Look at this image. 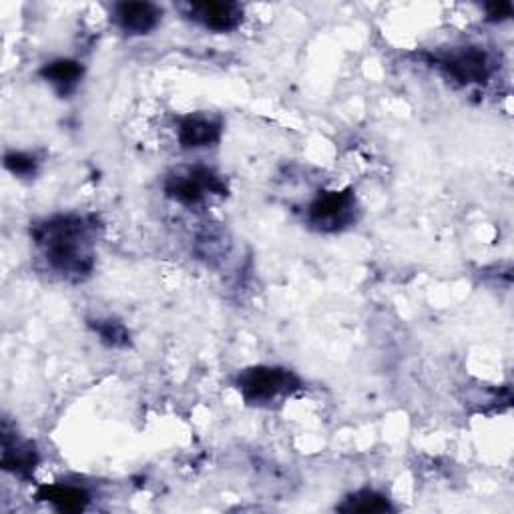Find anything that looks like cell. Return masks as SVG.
<instances>
[{
    "label": "cell",
    "mask_w": 514,
    "mask_h": 514,
    "mask_svg": "<svg viewBox=\"0 0 514 514\" xmlns=\"http://www.w3.org/2000/svg\"><path fill=\"white\" fill-rule=\"evenodd\" d=\"M95 223L79 215H57L33 229L35 243L43 249L49 266L71 280H81L93 270Z\"/></svg>",
    "instance_id": "1"
},
{
    "label": "cell",
    "mask_w": 514,
    "mask_h": 514,
    "mask_svg": "<svg viewBox=\"0 0 514 514\" xmlns=\"http://www.w3.org/2000/svg\"><path fill=\"white\" fill-rule=\"evenodd\" d=\"M300 378L280 366H253L237 376V388L247 404L270 406L300 390Z\"/></svg>",
    "instance_id": "2"
},
{
    "label": "cell",
    "mask_w": 514,
    "mask_h": 514,
    "mask_svg": "<svg viewBox=\"0 0 514 514\" xmlns=\"http://www.w3.org/2000/svg\"><path fill=\"white\" fill-rule=\"evenodd\" d=\"M354 213L356 195L352 189L328 191L312 201L308 209V219L314 227L322 231H340L354 221Z\"/></svg>",
    "instance_id": "3"
},
{
    "label": "cell",
    "mask_w": 514,
    "mask_h": 514,
    "mask_svg": "<svg viewBox=\"0 0 514 514\" xmlns=\"http://www.w3.org/2000/svg\"><path fill=\"white\" fill-rule=\"evenodd\" d=\"M205 191H211L217 195L227 193L223 179L207 167H195L183 175L179 173L165 181V193L183 205L201 203L205 197Z\"/></svg>",
    "instance_id": "4"
},
{
    "label": "cell",
    "mask_w": 514,
    "mask_h": 514,
    "mask_svg": "<svg viewBox=\"0 0 514 514\" xmlns=\"http://www.w3.org/2000/svg\"><path fill=\"white\" fill-rule=\"evenodd\" d=\"M440 67L450 79H454L460 85L484 83L492 73L490 57L486 55V51L478 47H466L460 51H452L450 55H444L440 59Z\"/></svg>",
    "instance_id": "5"
},
{
    "label": "cell",
    "mask_w": 514,
    "mask_h": 514,
    "mask_svg": "<svg viewBox=\"0 0 514 514\" xmlns=\"http://www.w3.org/2000/svg\"><path fill=\"white\" fill-rule=\"evenodd\" d=\"M185 15L213 33H231L243 21V9L235 3H191Z\"/></svg>",
    "instance_id": "6"
},
{
    "label": "cell",
    "mask_w": 514,
    "mask_h": 514,
    "mask_svg": "<svg viewBox=\"0 0 514 514\" xmlns=\"http://www.w3.org/2000/svg\"><path fill=\"white\" fill-rule=\"evenodd\" d=\"M39 464V454L35 450L33 442L19 440L17 434L13 436L9 432V426L5 424L3 428V468L21 476L29 478L33 470Z\"/></svg>",
    "instance_id": "7"
},
{
    "label": "cell",
    "mask_w": 514,
    "mask_h": 514,
    "mask_svg": "<svg viewBox=\"0 0 514 514\" xmlns=\"http://www.w3.org/2000/svg\"><path fill=\"white\" fill-rule=\"evenodd\" d=\"M115 21L127 35H149L161 21V11L153 3H119Z\"/></svg>",
    "instance_id": "8"
},
{
    "label": "cell",
    "mask_w": 514,
    "mask_h": 514,
    "mask_svg": "<svg viewBox=\"0 0 514 514\" xmlns=\"http://www.w3.org/2000/svg\"><path fill=\"white\" fill-rule=\"evenodd\" d=\"M221 123L209 117L191 115L185 117L179 125V143L185 149H201L219 143Z\"/></svg>",
    "instance_id": "9"
},
{
    "label": "cell",
    "mask_w": 514,
    "mask_h": 514,
    "mask_svg": "<svg viewBox=\"0 0 514 514\" xmlns=\"http://www.w3.org/2000/svg\"><path fill=\"white\" fill-rule=\"evenodd\" d=\"M83 73V65L73 59H57L41 69V77L63 97L71 95L79 87Z\"/></svg>",
    "instance_id": "10"
},
{
    "label": "cell",
    "mask_w": 514,
    "mask_h": 514,
    "mask_svg": "<svg viewBox=\"0 0 514 514\" xmlns=\"http://www.w3.org/2000/svg\"><path fill=\"white\" fill-rule=\"evenodd\" d=\"M37 498L53 504L61 512H81L91 502V496L87 490L71 484L41 486L37 492Z\"/></svg>",
    "instance_id": "11"
},
{
    "label": "cell",
    "mask_w": 514,
    "mask_h": 514,
    "mask_svg": "<svg viewBox=\"0 0 514 514\" xmlns=\"http://www.w3.org/2000/svg\"><path fill=\"white\" fill-rule=\"evenodd\" d=\"M340 512H362V514H378V512H390L394 510V506L390 504V500L376 492V490H360L350 494L340 506Z\"/></svg>",
    "instance_id": "12"
},
{
    "label": "cell",
    "mask_w": 514,
    "mask_h": 514,
    "mask_svg": "<svg viewBox=\"0 0 514 514\" xmlns=\"http://www.w3.org/2000/svg\"><path fill=\"white\" fill-rule=\"evenodd\" d=\"M99 340L109 348H127L131 344L129 330L117 320H95L89 322Z\"/></svg>",
    "instance_id": "13"
},
{
    "label": "cell",
    "mask_w": 514,
    "mask_h": 514,
    "mask_svg": "<svg viewBox=\"0 0 514 514\" xmlns=\"http://www.w3.org/2000/svg\"><path fill=\"white\" fill-rule=\"evenodd\" d=\"M5 167L17 175V177H31L37 173L39 169V161L29 155V153H21V151H13V153H7L5 157Z\"/></svg>",
    "instance_id": "14"
},
{
    "label": "cell",
    "mask_w": 514,
    "mask_h": 514,
    "mask_svg": "<svg viewBox=\"0 0 514 514\" xmlns=\"http://www.w3.org/2000/svg\"><path fill=\"white\" fill-rule=\"evenodd\" d=\"M486 19L492 23H502L512 17V5L510 3H492L486 5Z\"/></svg>",
    "instance_id": "15"
}]
</instances>
